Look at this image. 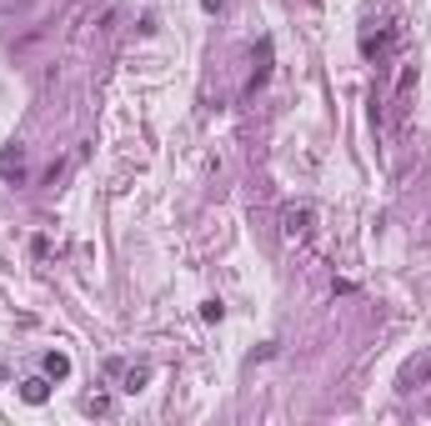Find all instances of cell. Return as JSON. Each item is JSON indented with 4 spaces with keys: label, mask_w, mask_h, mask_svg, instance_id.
<instances>
[{
    "label": "cell",
    "mask_w": 431,
    "mask_h": 426,
    "mask_svg": "<svg viewBox=\"0 0 431 426\" xmlns=\"http://www.w3.org/2000/svg\"><path fill=\"white\" fill-rule=\"evenodd\" d=\"M281 221H286V241H306V236L316 231V211H311V206H291Z\"/></svg>",
    "instance_id": "cell-1"
},
{
    "label": "cell",
    "mask_w": 431,
    "mask_h": 426,
    "mask_svg": "<svg viewBox=\"0 0 431 426\" xmlns=\"http://www.w3.org/2000/svg\"><path fill=\"white\" fill-rule=\"evenodd\" d=\"M396 41H401V26L391 21L386 31H376V36H366V41H361V56H386V51H391Z\"/></svg>",
    "instance_id": "cell-2"
},
{
    "label": "cell",
    "mask_w": 431,
    "mask_h": 426,
    "mask_svg": "<svg viewBox=\"0 0 431 426\" xmlns=\"http://www.w3.org/2000/svg\"><path fill=\"white\" fill-rule=\"evenodd\" d=\"M411 86H416V66H406V71H401V81H396V116H406V101H411Z\"/></svg>",
    "instance_id": "cell-3"
},
{
    "label": "cell",
    "mask_w": 431,
    "mask_h": 426,
    "mask_svg": "<svg viewBox=\"0 0 431 426\" xmlns=\"http://www.w3.org/2000/svg\"><path fill=\"white\" fill-rule=\"evenodd\" d=\"M401 381H406V386H416V381H431V356H421V361H411Z\"/></svg>",
    "instance_id": "cell-4"
},
{
    "label": "cell",
    "mask_w": 431,
    "mask_h": 426,
    "mask_svg": "<svg viewBox=\"0 0 431 426\" xmlns=\"http://www.w3.org/2000/svg\"><path fill=\"white\" fill-rule=\"evenodd\" d=\"M46 391H51V386H46V381H41V376H31V381H26V386H21V396H26V401H31V406H41V401H46Z\"/></svg>",
    "instance_id": "cell-5"
},
{
    "label": "cell",
    "mask_w": 431,
    "mask_h": 426,
    "mask_svg": "<svg viewBox=\"0 0 431 426\" xmlns=\"http://www.w3.org/2000/svg\"><path fill=\"white\" fill-rule=\"evenodd\" d=\"M46 371H51V376L61 381V376L71 371V356H61V351H51V356H46Z\"/></svg>",
    "instance_id": "cell-6"
},
{
    "label": "cell",
    "mask_w": 431,
    "mask_h": 426,
    "mask_svg": "<svg viewBox=\"0 0 431 426\" xmlns=\"http://www.w3.org/2000/svg\"><path fill=\"white\" fill-rule=\"evenodd\" d=\"M21 166H26V151H21V146L0 156V171H16V176H21Z\"/></svg>",
    "instance_id": "cell-7"
}]
</instances>
